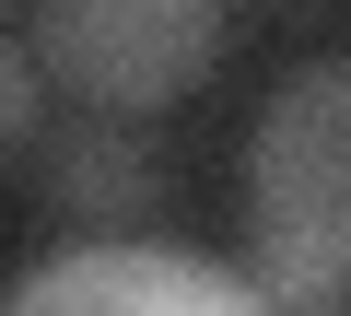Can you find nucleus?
I'll return each mask as SVG.
<instances>
[{"label":"nucleus","mask_w":351,"mask_h":316,"mask_svg":"<svg viewBox=\"0 0 351 316\" xmlns=\"http://www.w3.org/2000/svg\"><path fill=\"white\" fill-rule=\"evenodd\" d=\"M36 82H47V71H36V47L0 36V152H24V141H36Z\"/></svg>","instance_id":"nucleus-5"},{"label":"nucleus","mask_w":351,"mask_h":316,"mask_svg":"<svg viewBox=\"0 0 351 316\" xmlns=\"http://www.w3.org/2000/svg\"><path fill=\"white\" fill-rule=\"evenodd\" d=\"M36 211L47 223H141L152 211V152L129 141V129H94V106H82V129H47L36 141Z\"/></svg>","instance_id":"nucleus-4"},{"label":"nucleus","mask_w":351,"mask_h":316,"mask_svg":"<svg viewBox=\"0 0 351 316\" xmlns=\"http://www.w3.org/2000/svg\"><path fill=\"white\" fill-rule=\"evenodd\" d=\"M24 47L94 117H152L223 59V0H36Z\"/></svg>","instance_id":"nucleus-2"},{"label":"nucleus","mask_w":351,"mask_h":316,"mask_svg":"<svg viewBox=\"0 0 351 316\" xmlns=\"http://www.w3.org/2000/svg\"><path fill=\"white\" fill-rule=\"evenodd\" d=\"M246 223L269 258L258 269L269 304H339L351 293V59H316L258 106Z\"/></svg>","instance_id":"nucleus-1"},{"label":"nucleus","mask_w":351,"mask_h":316,"mask_svg":"<svg viewBox=\"0 0 351 316\" xmlns=\"http://www.w3.org/2000/svg\"><path fill=\"white\" fill-rule=\"evenodd\" d=\"M12 304H24V316H47V304H176V316H246L258 281H234V269H211V258H176V246H71V258L24 269Z\"/></svg>","instance_id":"nucleus-3"}]
</instances>
